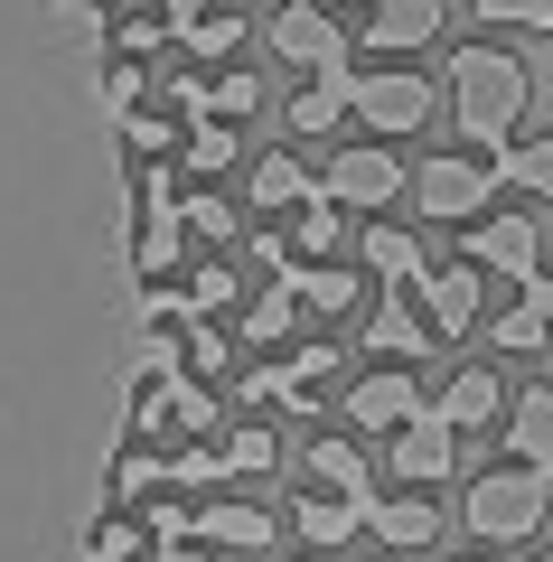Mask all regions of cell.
Returning a JSON list of instances; mask_svg holds the SVG:
<instances>
[{
    "label": "cell",
    "mask_w": 553,
    "mask_h": 562,
    "mask_svg": "<svg viewBox=\"0 0 553 562\" xmlns=\"http://www.w3.org/2000/svg\"><path fill=\"white\" fill-rule=\"evenodd\" d=\"M441 103H451L460 140H469L478 160H497V150H507V140L526 132L534 76H526V57H516V47L478 38V47H460V57H451V76H441Z\"/></svg>",
    "instance_id": "1"
},
{
    "label": "cell",
    "mask_w": 553,
    "mask_h": 562,
    "mask_svg": "<svg viewBox=\"0 0 553 562\" xmlns=\"http://www.w3.org/2000/svg\"><path fill=\"white\" fill-rule=\"evenodd\" d=\"M553 516V469H526V460H497L478 469L469 487H460V525H469L488 553H507V543H534Z\"/></svg>",
    "instance_id": "2"
},
{
    "label": "cell",
    "mask_w": 553,
    "mask_h": 562,
    "mask_svg": "<svg viewBox=\"0 0 553 562\" xmlns=\"http://www.w3.org/2000/svg\"><path fill=\"white\" fill-rule=\"evenodd\" d=\"M347 113L366 122L376 140H413V132H432L441 85L422 76V66H356L347 76Z\"/></svg>",
    "instance_id": "3"
},
{
    "label": "cell",
    "mask_w": 553,
    "mask_h": 562,
    "mask_svg": "<svg viewBox=\"0 0 553 562\" xmlns=\"http://www.w3.org/2000/svg\"><path fill=\"white\" fill-rule=\"evenodd\" d=\"M460 262L488 281H507V291H534V272H544V225L526 216V206H488V216L460 225Z\"/></svg>",
    "instance_id": "4"
},
{
    "label": "cell",
    "mask_w": 553,
    "mask_h": 562,
    "mask_svg": "<svg viewBox=\"0 0 553 562\" xmlns=\"http://www.w3.org/2000/svg\"><path fill=\"white\" fill-rule=\"evenodd\" d=\"M403 198L422 206V225H469L497 206V160H478V150H432V160L403 179Z\"/></svg>",
    "instance_id": "5"
},
{
    "label": "cell",
    "mask_w": 553,
    "mask_h": 562,
    "mask_svg": "<svg viewBox=\"0 0 553 562\" xmlns=\"http://www.w3.org/2000/svg\"><path fill=\"white\" fill-rule=\"evenodd\" d=\"M403 179H413V169H403L385 140H356V150H338V160L319 169V198L347 206V216H385V206L403 198Z\"/></svg>",
    "instance_id": "6"
},
{
    "label": "cell",
    "mask_w": 553,
    "mask_h": 562,
    "mask_svg": "<svg viewBox=\"0 0 553 562\" xmlns=\"http://www.w3.org/2000/svg\"><path fill=\"white\" fill-rule=\"evenodd\" d=\"M385 479L422 487V497H432L441 479H460V431L432 413V403H422V413L403 422V431H385Z\"/></svg>",
    "instance_id": "7"
},
{
    "label": "cell",
    "mask_w": 553,
    "mask_h": 562,
    "mask_svg": "<svg viewBox=\"0 0 553 562\" xmlns=\"http://www.w3.org/2000/svg\"><path fill=\"white\" fill-rule=\"evenodd\" d=\"M263 38H273V57L300 66V76H338V66H347V29H338L329 0H291V10H273Z\"/></svg>",
    "instance_id": "8"
},
{
    "label": "cell",
    "mask_w": 553,
    "mask_h": 562,
    "mask_svg": "<svg viewBox=\"0 0 553 562\" xmlns=\"http://www.w3.org/2000/svg\"><path fill=\"white\" fill-rule=\"evenodd\" d=\"M441 20H451V0H366V20H356V47L385 66H413L422 47L441 38Z\"/></svg>",
    "instance_id": "9"
},
{
    "label": "cell",
    "mask_w": 553,
    "mask_h": 562,
    "mask_svg": "<svg viewBox=\"0 0 553 562\" xmlns=\"http://www.w3.org/2000/svg\"><path fill=\"white\" fill-rule=\"evenodd\" d=\"M413 310L432 319V338H469V328L488 319V272H469V262H432V272L413 281Z\"/></svg>",
    "instance_id": "10"
},
{
    "label": "cell",
    "mask_w": 553,
    "mask_h": 562,
    "mask_svg": "<svg viewBox=\"0 0 553 562\" xmlns=\"http://www.w3.org/2000/svg\"><path fill=\"white\" fill-rule=\"evenodd\" d=\"M338 403H347V431H376L385 441V431H403V422L422 413V375L413 366H376V375H356Z\"/></svg>",
    "instance_id": "11"
},
{
    "label": "cell",
    "mask_w": 553,
    "mask_h": 562,
    "mask_svg": "<svg viewBox=\"0 0 553 562\" xmlns=\"http://www.w3.org/2000/svg\"><path fill=\"white\" fill-rule=\"evenodd\" d=\"M188 535L207 543V553H273V506H254V497H198L188 506Z\"/></svg>",
    "instance_id": "12"
},
{
    "label": "cell",
    "mask_w": 553,
    "mask_h": 562,
    "mask_svg": "<svg viewBox=\"0 0 553 562\" xmlns=\"http://www.w3.org/2000/svg\"><path fill=\"white\" fill-rule=\"evenodd\" d=\"M432 413L451 422L460 441H469V431H497V422H507V384H497V366H460V375L432 394Z\"/></svg>",
    "instance_id": "13"
},
{
    "label": "cell",
    "mask_w": 553,
    "mask_h": 562,
    "mask_svg": "<svg viewBox=\"0 0 553 562\" xmlns=\"http://www.w3.org/2000/svg\"><path fill=\"white\" fill-rule=\"evenodd\" d=\"M366 347H376L385 366H422V357H432V319L413 310V291H376V310H366Z\"/></svg>",
    "instance_id": "14"
},
{
    "label": "cell",
    "mask_w": 553,
    "mask_h": 562,
    "mask_svg": "<svg viewBox=\"0 0 553 562\" xmlns=\"http://www.w3.org/2000/svg\"><path fill=\"white\" fill-rule=\"evenodd\" d=\"M281 291H291L310 319H347L356 301H366V281H356V262H281Z\"/></svg>",
    "instance_id": "15"
},
{
    "label": "cell",
    "mask_w": 553,
    "mask_h": 562,
    "mask_svg": "<svg viewBox=\"0 0 553 562\" xmlns=\"http://www.w3.org/2000/svg\"><path fill=\"white\" fill-rule=\"evenodd\" d=\"M300 469H310V487H329V497H356V506H376V460L347 441V431H319L310 450H300Z\"/></svg>",
    "instance_id": "16"
},
{
    "label": "cell",
    "mask_w": 553,
    "mask_h": 562,
    "mask_svg": "<svg viewBox=\"0 0 553 562\" xmlns=\"http://www.w3.org/2000/svg\"><path fill=\"white\" fill-rule=\"evenodd\" d=\"M366 535H376L385 553H432V543H441V506L422 497V487H403V497H376V506H366Z\"/></svg>",
    "instance_id": "17"
},
{
    "label": "cell",
    "mask_w": 553,
    "mask_h": 562,
    "mask_svg": "<svg viewBox=\"0 0 553 562\" xmlns=\"http://www.w3.org/2000/svg\"><path fill=\"white\" fill-rule=\"evenodd\" d=\"M356 262H366L385 291H413V281L432 272V254H422L413 225H366V235H356Z\"/></svg>",
    "instance_id": "18"
},
{
    "label": "cell",
    "mask_w": 553,
    "mask_h": 562,
    "mask_svg": "<svg viewBox=\"0 0 553 562\" xmlns=\"http://www.w3.org/2000/svg\"><path fill=\"white\" fill-rule=\"evenodd\" d=\"M507 460L553 469V384H526V394H507Z\"/></svg>",
    "instance_id": "19"
},
{
    "label": "cell",
    "mask_w": 553,
    "mask_h": 562,
    "mask_svg": "<svg viewBox=\"0 0 553 562\" xmlns=\"http://www.w3.org/2000/svg\"><path fill=\"white\" fill-rule=\"evenodd\" d=\"M291 535L310 543V553H338L347 535H366V506H356V497H329V487H310V497L291 506Z\"/></svg>",
    "instance_id": "20"
},
{
    "label": "cell",
    "mask_w": 553,
    "mask_h": 562,
    "mask_svg": "<svg viewBox=\"0 0 553 562\" xmlns=\"http://www.w3.org/2000/svg\"><path fill=\"white\" fill-rule=\"evenodd\" d=\"M281 244H291V262H338V254H347V206H329L310 188V198L291 206V235H281Z\"/></svg>",
    "instance_id": "21"
},
{
    "label": "cell",
    "mask_w": 553,
    "mask_h": 562,
    "mask_svg": "<svg viewBox=\"0 0 553 562\" xmlns=\"http://www.w3.org/2000/svg\"><path fill=\"white\" fill-rule=\"evenodd\" d=\"M178 179H225V169L244 160V140H235V122H178Z\"/></svg>",
    "instance_id": "22"
},
{
    "label": "cell",
    "mask_w": 553,
    "mask_h": 562,
    "mask_svg": "<svg viewBox=\"0 0 553 562\" xmlns=\"http://www.w3.org/2000/svg\"><path fill=\"white\" fill-rule=\"evenodd\" d=\"M497 338V357H544L553 347V310H544V291H516L507 310H497V319H478Z\"/></svg>",
    "instance_id": "23"
},
{
    "label": "cell",
    "mask_w": 553,
    "mask_h": 562,
    "mask_svg": "<svg viewBox=\"0 0 553 562\" xmlns=\"http://www.w3.org/2000/svg\"><path fill=\"white\" fill-rule=\"evenodd\" d=\"M347 76H356V66H338V76H310L291 103H281V122H291L300 140H329L338 122H347Z\"/></svg>",
    "instance_id": "24"
},
{
    "label": "cell",
    "mask_w": 553,
    "mask_h": 562,
    "mask_svg": "<svg viewBox=\"0 0 553 562\" xmlns=\"http://www.w3.org/2000/svg\"><path fill=\"white\" fill-rule=\"evenodd\" d=\"M244 29H254V20H244L235 0H207L198 20L178 29V47H188V57H198V66H225V57H235V47H244Z\"/></svg>",
    "instance_id": "25"
},
{
    "label": "cell",
    "mask_w": 553,
    "mask_h": 562,
    "mask_svg": "<svg viewBox=\"0 0 553 562\" xmlns=\"http://www.w3.org/2000/svg\"><path fill=\"white\" fill-rule=\"evenodd\" d=\"M310 188H319V179L291 160V150H263V160H254V179H244V198H254L263 216H291V206L310 198Z\"/></svg>",
    "instance_id": "26"
},
{
    "label": "cell",
    "mask_w": 553,
    "mask_h": 562,
    "mask_svg": "<svg viewBox=\"0 0 553 562\" xmlns=\"http://www.w3.org/2000/svg\"><path fill=\"white\" fill-rule=\"evenodd\" d=\"M291 328H300V301L281 291V281H273V291H254V301L235 310V347H281Z\"/></svg>",
    "instance_id": "27"
},
{
    "label": "cell",
    "mask_w": 553,
    "mask_h": 562,
    "mask_svg": "<svg viewBox=\"0 0 553 562\" xmlns=\"http://www.w3.org/2000/svg\"><path fill=\"white\" fill-rule=\"evenodd\" d=\"M497 179H507V188H526V198H553V132L507 140V150H497Z\"/></svg>",
    "instance_id": "28"
},
{
    "label": "cell",
    "mask_w": 553,
    "mask_h": 562,
    "mask_svg": "<svg viewBox=\"0 0 553 562\" xmlns=\"http://www.w3.org/2000/svg\"><path fill=\"white\" fill-rule=\"evenodd\" d=\"M159 487H169V460H159L151 441H132V450L113 460V506H151Z\"/></svg>",
    "instance_id": "29"
},
{
    "label": "cell",
    "mask_w": 553,
    "mask_h": 562,
    "mask_svg": "<svg viewBox=\"0 0 553 562\" xmlns=\"http://www.w3.org/2000/svg\"><path fill=\"white\" fill-rule=\"evenodd\" d=\"M178 235H188V244H235L244 216H235V198H207V188H198V198H178Z\"/></svg>",
    "instance_id": "30"
},
{
    "label": "cell",
    "mask_w": 553,
    "mask_h": 562,
    "mask_svg": "<svg viewBox=\"0 0 553 562\" xmlns=\"http://www.w3.org/2000/svg\"><path fill=\"white\" fill-rule=\"evenodd\" d=\"M178 301H188V319H225V310L244 301V291H235V262H198V272L178 281Z\"/></svg>",
    "instance_id": "31"
},
{
    "label": "cell",
    "mask_w": 553,
    "mask_h": 562,
    "mask_svg": "<svg viewBox=\"0 0 553 562\" xmlns=\"http://www.w3.org/2000/svg\"><path fill=\"white\" fill-rule=\"evenodd\" d=\"M225 479H263V469H281V441H273V422H244V431H225Z\"/></svg>",
    "instance_id": "32"
},
{
    "label": "cell",
    "mask_w": 553,
    "mask_h": 562,
    "mask_svg": "<svg viewBox=\"0 0 553 562\" xmlns=\"http://www.w3.org/2000/svg\"><path fill=\"white\" fill-rule=\"evenodd\" d=\"M151 553V525L132 516V506H122V516H103L95 535H85V562H141Z\"/></svg>",
    "instance_id": "33"
},
{
    "label": "cell",
    "mask_w": 553,
    "mask_h": 562,
    "mask_svg": "<svg viewBox=\"0 0 553 562\" xmlns=\"http://www.w3.org/2000/svg\"><path fill=\"white\" fill-rule=\"evenodd\" d=\"M263 103V76H244V66H217V76H207V113L198 122H244Z\"/></svg>",
    "instance_id": "34"
},
{
    "label": "cell",
    "mask_w": 553,
    "mask_h": 562,
    "mask_svg": "<svg viewBox=\"0 0 553 562\" xmlns=\"http://www.w3.org/2000/svg\"><path fill=\"white\" fill-rule=\"evenodd\" d=\"M178 254H188V235H178V216H151V225H141V244H132V272H141V281H159V272H169Z\"/></svg>",
    "instance_id": "35"
},
{
    "label": "cell",
    "mask_w": 553,
    "mask_h": 562,
    "mask_svg": "<svg viewBox=\"0 0 553 562\" xmlns=\"http://www.w3.org/2000/svg\"><path fill=\"white\" fill-rule=\"evenodd\" d=\"M113 122H122V140H132L141 160H169V150H178V122L151 113V103H132V113H113Z\"/></svg>",
    "instance_id": "36"
},
{
    "label": "cell",
    "mask_w": 553,
    "mask_h": 562,
    "mask_svg": "<svg viewBox=\"0 0 553 562\" xmlns=\"http://www.w3.org/2000/svg\"><path fill=\"white\" fill-rule=\"evenodd\" d=\"M178 357H188V375H225V366H235V338H225L217 319H188V347H178Z\"/></svg>",
    "instance_id": "37"
},
{
    "label": "cell",
    "mask_w": 553,
    "mask_h": 562,
    "mask_svg": "<svg viewBox=\"0 0 553 562\" xmlns=\"http://www.w3.org/2000/svg\"><path fill=\"white\" fill-rule=\"evenodd\" d=\"M469 20L478 29H526L534 38V29H553V0H469Z\"/></svg>",
    "instance_id": "38"
},
{
    "label": "cell",
    "mask_w": 553,
    "mask_h": 562,
    "mask_svg": "<svg viewBox=\"0 0 553 562\" xmlns=\"http://www.w3.org/2000/svg\"><path fill=\"white\" fill-rule=\"evenodd\" d=\"M159 47H169V29H159V10H132V20H113V57H159Z\"/></svg>",
    "instance_id": "39"
},
{
    "label": "cell",
    "mask_w": 553,
    "mask_h": 562,
    "mask_svg": "<svg viewBox=\"0 0 553 562\" xmlns=\"http://www.w3.org/2000/svg\"><path fill=\"white\" fill-rule=\"evenodd\" d=\"M103 103H113V113H132V103H151V66L113 57V66H103Z\"/></svg>",
    "instance_id": "40"
},
{
    "label": "cell",
    "mask_w": 553,
    "mask_h": 562,
    "mask_svg": "<svg viewBox=\"0 0 553 562\" xmlns=\"http://www.w3.org/2000/svg\"><path fill=\"white\" fill-rule=\"evenodd\" d=\"M151 10H159V29H169V38H178V29H188V20H198V10H207V0H151Z\"/></svg>",
    "instance_id": "41"
},
{
    "label": "cell",
    "mask_w": 553,
    "mask_h": 562,
    "mask_svg": "<svg viewBox=\"0 0 553 562\" xmlns=\"http://www.w3.org/2000/svg\"><path fill=\"white\" fill-rule=\"evenodd\" d=\"M151 562H217V553H207V543L188 535V543H151Z\"/></svg>",
    "instance_id": "42"
},
{
    "label": "cell",
    "mask_w": 553,
    "mask_h": 562,
    "mask_svg": "<svg viewBox=\"0 0 553 562\" xmlns=\"http://www.w3.org/2000/svg\"><path fill=\"white\" fill-rule=\"evenodd\" d=\"M534 291H544V310H553V244H544V272H534Z\"/></svg>",
    "instance_id": "43"
},
{
    "label": "cell",
    "mask_w": 553,
    "mask_h": 562,
    "mask_svg": "<svg viewBox=\"0 0 553 562\" xmlns=\"http://www.w3.org/2000/svg\"><path fill=\"white\" fill-rule=\"evenodd\" d=\"M460 562H497V553H460Z\"/></svg>",
    "instance_id": "44"
},
{
    "label": "cell",
    "mask_w": 553,
    "mask_h": 562,
    "mask_svg": "<svg viewBox=\"0 0 553 562\" xmlns=\"http://www.w3.org/2000/svg\"><path fill=\"white\" fill-rule=\"evenodd\" d=\"M329 10H338V0H329ZM347 10H366V0H347Z\"/></svg>",
    "instance_id": "45"
},
{
    "label": "cell",
    "mask_w": 553,
    "mask_h": 562,
    "mask_svg": "<svg viewBox=\"0 0 553 562\" xmlns=\"http://www.w3.org/2000/svg\"><path fill=\"white\" fill-rule=\"evenodd\" d=\"M544 562H553V553H544Z\"/></svg>",
    "instance_id": "46"
}]
</instances>
